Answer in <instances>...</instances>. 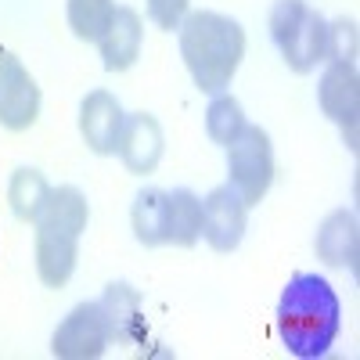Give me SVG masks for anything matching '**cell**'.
<instances>
[{
  "mask_svg": "<svg viewBox=\"0 0 360 360\" xmlns=\"http://www.w3.org/2000/svg\"><path fill=\"white\" fill-rule=\"evenodd\" d=\"M342 307L335 288L317 274H295L278 303V335L292 356H324L339 335Z\"/></svg>",
  "mask_w": 360,
  "mask_h": 360,
  "instance_id": "6da1fadb",
  "label": "cell"
},
{
  "mask_svg": "<svg viewBox=\"0 0 360 360\" xmlns=\"http://www.w3.org/2000/svg\"><path fill=\"white\" fill-rule=\"evenodd\" d=\"M180 58L205 94H224L245 58V29L217 11H191L180 22Z\"/></svg>",
  "mask_w": 360,
  "mask_h": 360,
  "instance_id": "7a4b0ae2",
  "label": "cell"
},
{
  "mask_svg": "<svg viewBox=\"0 0 360 360\" xmlns=\"http://www.w3.org/2000/svg\"><path fill=\"white\" fill-rule=\"evenodd\" d=\"M86 220L90 209L79 188L62 184L47 191V202L37 217V270L47 288H62L72 278Z\"/></svg>",
  "mask_w": 360,
  "mask_h": 360,
  "instance_id": "3957f363",
  "label": "cell"
},
{
  "mask_svg": "<svg viewBox=\"0 0 360 360\" xmlns=\"http://www.w3.org/2000/svg\"><path fill=\"white\" fill-rule=\"evenodd\" d=\"M270 37H274L285 65L299 76L314 72L328 51V22L307 0H278L270 11Z\"/></svg>",
  "mask_w": 360,
  "mask_h": 360,
  "instance_id": "277c9868",
  "label": "cell"
},
{
  "mask_svg": "<svg viewBox=\"0 0 360 360\" xmlns=\"http://www.w3.org/2000/svg\"><path fill=\"white\" fill-rule=\"evenodd\" d=\"M227 173L231 188L242 195L245 205H259L274 184V148L263 127H249L227 144Z\"/></svg>",
  "mask_w": 360,
  "mask_h": 360,
  "instance_id": "5b68a950",
  "label": "cell"
},
{
  "mask_svg": "<svg viewBox=\"0 0 360 360\" xmlns=\"http://www.w3.org/2000/svg\"><path fill=\"white\" fill-rule=\"evenodd\" d=\"M112 339V324L101 303H79L51 339V353L62 360H94Z\"/></svg>",
  "mask_w": 360,
  "mask_h": 360,
  "instance_id": "8992f818",
  "label": "cell"
},
{
  "mask_svg": "<svg viewBox=\"0 0 360 360\" xmlns=\"http://www.w3.org/2000/svg\"><path fill=\"white\" fill-rule=\"evenodd\" d=\"M40 115V86L11 51H0V123L8 130H29Z\"/></svg>",
  "mask_w": 360,
  "mask_h": 360,
  "instance_id": "52a82bcc",
  "label": "cell"
},
{
  "mask_svg": "<svg viewBox=\"0 0 360 360\" xmlns=\"http://www.w3.org/2000/svg\"><path fill=\"white\" fill-rule=\"evenodd\" d=\"M317 98H321L324 115L339 123V130L346 137V148L356 152V112H360V76H356V65L353 62H332L324 69V76H321Z\"/></svg>",
  "mask_w": 360,
  "mask_h": 360,
  "instance_id": "ba28073f",
  "label": "cell"
},
{
  "mask_svg": "<svg viewBox=\"0 0 360 360\" xmlns=\"http://www.w3.org/2000/svg\"><path fill=\"white\" fill-rule=\"evenodd\" d=\"M245 217H249V205L242 202L231 184L213 188L202 202V238L217 252H231L242 245V234H245Z\"/></svg>",
  "mask_w": 360,
  "mask_h": 360,
  "instance_id": "9c48e42d",
  "label": "cell"
},
{
  "mask_svg": "<svg viewBox=\"0 0 360 360\" xmlns=\"http://www.w3.org/2000/svg\"><path fill=\"white\" fill-rule=\"evenodd\" d=\"M123 123H127V115H123V108H119V101L108 94V90H94V94L83 98V105H79V134H83L90 152L112 155L119 148Z\"/></svg>",
  "mask_w": 360,
  "mask_h": 360,
  "instance_id": "30bf717a",
  "label": "cell"
},
{
  "mask_svg": "<svg viewBox=\"0 0 360 360\" xmlns=\"http://www.w3.org/2000/svg\"><path fill=\"white\" fill-rule=\"evenodd\" d=\"M115 152L123 155V162H127L130 173H137V176L152 173L159 166V159H162V127H159V119L148 115V112L127 115Z\"/></svg>",
  "mask_w": 360,
  "mask_h": 360,
  "instance_id": "8fae6325",
  "label": "cell"
},
{
  "mask_svg": "<svg viewBox=\"0 0 360 360\" xmlns=\"http://www.w3.org/2000/svg\"><path fill=\"white\" fill-rule=\"evenodd\" d=\"M141 37H144V29H141L137 11L134 8H115L108 29H105L101 40H98L101 58H105V69L108 72L130 69L137 62V54H141Z\"/></svg>",
  "mask_w": 360,
  "mask_h": 360,
  "instance_id": "7c38bea8",
  "label": "cell"
},
{
  "mask_svg": "<svg viewBox=\"0 0 360 360\" xmlns=\"http://www.w3.org/2000/svg\"><path fill=\"white\" fill-rule=\"evenodd\" d=\"M356 217L349 209H335L317 231V256L332 266H356Z\"/></svg>",
  "mask_w": 360,
  "mask_h": 360,
  "instance_id": "4fadbf2b",
  "label": "cell"
},
{
  "mask_svg": "<svg viewBox=\"0 0 360 360\" xmlns=\"http://www.w3.org/2000/svg\"><path fill=\"white\" fill-rule=\"evenodd\" d=\"M166 209H169V195L159 188H148L134 198L130 220H134V234L141 245L148 249L166 245Z\"/></svg>",
  "mask_w": 360,
  "mask_h": 360,
  "instance_id": "5bb4252c",
  "label": "cell"
},
{
  "mask_svg": "<svg viewBox=\"0 0 360 360\" xmlns=\"http://www.w3.org/2000/svg\"><path fill=\"white\" fill-rule=\"evenodd\" d=\"M202 238V198H195L191 191H173L169 195V209H166V242L191 249Z\"/></svg>",
  "mask_w": 360,
  "mask_h": 360,
  "instance_id": "9a60e30c",
  "label": "cell"
},
{
  "mask_svg": "<svg viewBox=\"0 0 360 360\" xmlns=\"http://www.w3.org/2000/svg\"><path fill=\"white\" fill-rule=\"evenodd\" d=\"M47 180H44V173L40 169H29V166H22V169H15V176H11V188H8V202H11V213L18 217V220H33L37 224V217H40V209H44V202H47Z\"/></svg>",
  "mask_w": 360,
  "mask_h": 360,
  "instance_id": "2e32d148",
  "label": "cell"
},
{
  "mask_svg": "<svg viewBox=\"0 0 360 360\" xmlns=\"http://www.w3.org/2000/svg\"><path fill=\"white\" fill-rule=\"evenodd\" d=\"M242 130H245V112H242V105H238V98L217 94L213 105L205 108V134L227 148Z\"/></svg>",
  "mask_w": 360,
  "mask_h": 360,
  "instance_id": "e0dca14e",
  "label": "cell"
},
{
  "mask_svg": "<svg viewBox=\"0 0 360 360\" xmlns=\"http://www.w3.org/2000/svg\"><path fill=\"white\" fill-rule=\"evenodd\" d=\"M112 11H115L112 0H69V25L79 40L98 44L112 22Z\"/></svg>",
  "mask_w": 360,
  "mask_h": 360,
  "instance_id": "ac0fdd59",
  "label": "cell"
},
{
  "mask_svg": "<svg viewBox=\"0 0 360 360\" xmlns=\"http://www.w3.org/2000/svg\"><path fill=\"white\" fill-rule=\"evenodd\" d=\"M101 307L108 314V324H112V335L115 339H130V328L137 324V307H141V295L130 288V285H108Z\"/></svg>",
  "mask_w": 360,
  "mask_h": 360,
  "instance_id": "d6986e66",
  "label": "cell"
},
{
  "mask_svg": "<svg viewBox=\"0 0 360 360\" xmlns=\"http://www.w3.org/2000/svg\"><path fill=\"white\" fill-rule=\"evenodd\" d=\"M356 54V25L349 18H339L328 25V51L324 58H332V62H353Z\"/></svg>",
  "mask_w": 360,
  "mask_h": 360,
  "instance_id": "ffe728a7",
  "label": "cell"
},
{
  "mask_svg": "<svg viewBox=\"0 0 360 360\" xmlns=\"http://www.w3.org/2000/svg\"><path fill=\"white\" fill-rule=\"evenodd\" d=\"M148 15L162 29H180V22L188 15V0H148Z\"/></svg>",
  "mask_w": 360,
  "mask_h": 360,
  "instance_id": "44dd1931",
  "label": "cell"
}]
</instances>
